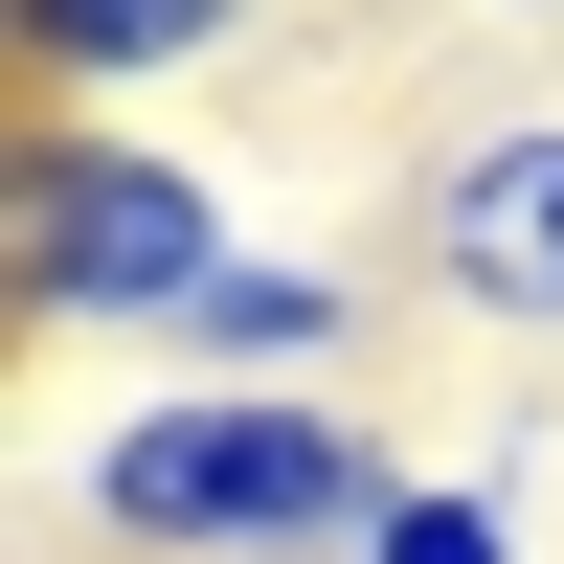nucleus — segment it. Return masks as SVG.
<instances>
[{
  "label": "nucleus",
  "instance_id": "obj_3",
  "mask_svg": "<svg viewBox=\"0 0 564 564\" xmlns=\"http://www.w3.org/2000/svg\"><path fill=\"white\" fill-rule=\"evenodd\" d=\"M406 294L475 316V339H520V361H564V90L542 113H475L406 181Z\"/></svg>",
  "mask_w": 564,
  "mask_h": 564
},
{
  "label": "nucleus",
  "instance_id": "obj_1",
  "mask_svg": "<svg viewBox=\"0 0 564 564\" xmlns=\"http://www.w3.org/2000/svg\"><path fill=\"white\" fill-rule=\"evenodd\" d=\"M430 452L361 430V384H135L68 452V520L113 564H361V520Z\"/></svg>",
  "mask_w": 564,
  "mask_h": 564
},
{
  "label": "nucleus",
  "instance_id": "obj_6",
  "mask_svg": "<svg viewBox=\"0 0 564 564\" xmlns=\"http://www.w3.org/2000/svg\"><path fill=\"white\" fill-rule=\"evenodd\" d=\"M361 564H520V497H497V475H452V452H430V475H406L384 520H361Z\"/></svg>",
  "mask_w": 564,
  "mask_h": 564
},
{
  "label": "nucleus",
  "instance_id": "obj_4",
  "mask_svg": "<svg viewBox=\"0 0 564 564\" xmlns=\"http://www.w3.org/2000/svg\"><path fill=\"white\" fill-rule=\"evenodd\" d=\"M361 339H384V294H361L339 249H226V294L159 339V384H361Z\"/></svg>",
  "mask_w": 564,
  "mask_h": 564
},
{
  "label": "nucleus",
  "instance_id": "obj_2",
  "mask_svg": "<svg viewBox=\"0 0 564 564\" xmlns=\"http://www.w3.org/2000/svg\"><path fill=\"white\" fill-rule=\"evenodd\" d=\"M226 249H249V204L159 113H23L0 135V294H23V339H135L159 361L226 294Z\"/></svg>",
  "mask_w": 564,
  "mask_h": 564
},
{
  "label": "nucleus",
  "instance_id": "obj_7",
  "mask_svg": "<svg viewBox=\"0 0 564 564\" xmlns=\"http://www.w3.org/2000/svg\"><path fill=\"white\" fill-rule=\"evenodd\" d=\"M452 23H564V0H452Z\"/></svg>",
  "mask_w": 564,
  "mask_h": 564
},
{
  "label": "nucleus",
  "instance_id": "obj_5",
  "mask_svg": "<svg viewBox=\"0 0 564 564\" xmlns=\"http://www.w3.org/2000/svg\"><path fill=\"white\" fill-rule=\"evenodd\" d=\"M271 0H0V68H23V113H113V90H181L226 68Z\"/></svg>",
  "mask_w": 564,
  "mask_h": 564
}]
</instances>
